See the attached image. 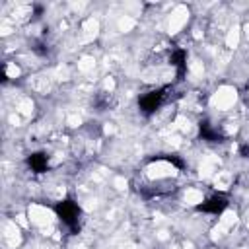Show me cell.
Instances as JSON below:
<instances>
[{
  "mask_svg": "<svg viewBox=\"0 0 249 249\" xmlns=\"http://www.w3.org/2000/svg\"><path fill=\"white\" fill-rule=\"evenodd\" d=\"M4 70H6V76L12 78V80H16V78L22 74V68H20L16 62H6V68H4Z\"/></svg>",
  "mask_w": 249,
  "mask_h": 249,
  "instance_id": "18",
  "label": "cell"
},
{
  "mask_svg": "<svg viewBox=\"0 0 249 249\" xmlns=\"http://www.w3.org/2000/svg\"><path fill=\"white\" fill-rule=\"evenodd\" d=\"M189 16H191V12H189V8H187V6H175V8L170 12L168 22H166V30H168V33H170V35H177V33L187 26Z\"/></svg>",
  "mask_w": 249,
  "mask_h": 249,
  "instance_id": "2",
  "label": "cell"
},
{
  "mask_svg": "<svg viewBox=\"0 0 249 249\" xmlns=\"http://www.w3.org/2000/svg\"><path fill=\"white\" fill-rule=\"evenodd\" d=\"M183 202H185L187 206H199V204L204 202V195H202V191H199V189H187V191L183 193Z\"/></svg>",
  "mask_w": 249,
  "mask_h": 249,
  "instance_id": "9",
  "label": "cell"
},
{
  "mask_svg": "<svg viewBox=\"0 0 249 249\" xmlns=\"http://www.w3.org/2000/svg\"><path fill=\"white\" fill-rule=\"evenodd\" d=\"M146 175H148V179H152V181L170 179V177H175V175H177V168H175L171 162L156 160V162H152V164L146 166Z\"/></svg>",
  "mask_w": 249,
  "mask_h": 249,
  "instance_id": "3",
  "label": "cell"
},
{
  "mask_svg": "<svg viewBox=\"0 0 249 249\" xmlns=\"http://www.w3.org/2000/svg\"><path fill=\"white\" fill-rule=\"evenodd\" d=\"M16 113H20L22 117H31L33 115V101L30 99V97H24V99H20V103H18V107H16Z\"/></svg>",
  "mask_w": 249,
  "mask_h": 249,
  "instance_id": "14",
  "label": "cell"
},
{
  "mask_svg": "<svg viewBox=\"0 0 249 249\" xmlns=\"http://www.w3.org/2000/svg\"><path fill=\"white\" fill-rule=\"evenodd\" d=\"M235 101H237V90L233 86H220L210 97V105L218 111L232 109L235 105Z\"/></svg>",
  "mask_w": 249,
  "mask_h": 249,
  "instance_id": "1",
  "label": "cell"
},
{
  "mask_svg": "<svg viewBox=\"0 0 249 249\" xmlns=\"http://www.w3.org/2000/svg\"><path fill=\"white\" fill-rule=\"evenodd\" d=\"M28 218L33 226H39V228H49L53 226L55 222V212L43 204H30L28 208Z\"/></svg>",
  "mask_w": 249,
  "mask_h": 249,
  "instance_id": "4",
  "label": "cell"
},
{
  "mask_svg": "<svg viewBox=\"0 0 249 249\" xmlns=\"http://www.w3.org/2000/svg\"><path fill=\"white\" fill-rule=\"evenodd\" d=\"M103 88L109 90V92H113V90H115V80H113L111 76H107V78L103 80Z\"/></svg>",
  "mask_w": 249,
  "mask_h": 249,
  "instance_id": "22",
  "label": "cell"
},
{
  "mask_svg": "<svg viewBox=\"0 0 249 249\" xmlns=\"http://www.w3.org/2000/svg\"><path fill=\"white\" fill-rule=\"evenodd\" d=\"M115 133V127H113V124H107V127H105V135H113Z\"/></svg>",
  "mask_w": 249,
  "mask_h": 249,
  "instance_id": "25",
  "label": "cell"
},
{
  "mask_svg": "<svg viewBox=\"0 0 249 249\" xmlns=\"http://www.w3.org/2000/svg\"><path fill=\"white\" fill-rule=\"evenodd\" d=\"M30 14H31V8H30V6H16V10H14L12 16H14V20H20V22H22V20H26Z\"/></svg>",
  "mask_w": 249,
  "mask_h": 249,
  "instance_id": "19",
  "label": "cell"
},
{
  "mask_svg": "<svg viewBox=\"0 0 249 249\" xmlns=\"http://www.w3.org/2000/svg\"><path fill=\"white\" fill-rule=\"evenodd\" d=\"M121 249H137V245L129 241V243H123V245H121Z\"/></svg>",
  "mask_w": 249,
  "mask_h": 249,
  "instance_id": "24",
  "label": "cell"
},
{
  "mask_svg": "<svg viewBox=\"0 0 249 249\" xmlns=\"http://www.w3.org/2000/svg\"><path fill=\"white\" fill-rule=\"evenodd\" d=\"M175 127H177L179 133L187 135V133H191V129H193V123H191L187 117H177V119H175Z\"/></svg>",
  "mask_w": 249,
  "mask_h": 249,
  "instance_id": "16",
  "label": "cell"
},
{
  "mask_svg": "<svg viewBox=\"0 0 249 249\" xmlns=\"http://www.w3.org/2000/svg\"><path fill=\"white\" fill-rule=\"evenodd\" d=\"M247 230H249V220H247Z\"/></svg>",
  "mask_w": 249,
  "mask_h": 249,
  "instance_id": "28",
  "label": "cell"
},
{
  "mask_svg": "<svg viewBox=\"0 0 249 249\" xmlns=\"http://www.w3.org/2000/svg\"><path fill=\"white\" fill-rule=\"evenodd\" d=\"M66 124H68V127H80V124H82V117L74 113V115H70L66 119Z\"/></svg>",
  "mask_w": 249,
  "mask_h": 249,
  "instance_id": "20",
  "label": "cell"
},
{
  "mask_svg": "<svg viewBox=\"0 0 249 249\" xmlns=\"http://www.w3.org/2000/svg\"><path fill=\"white\" fill-rule=\"evenodd\" d=\"M189 72H191V76L201 78V76H202V72H204L202 62H201V61H197V59H193V61L189 62Z\"/></svg>",
  "mask_w": 249,
  "mask_h": 249,
  "instance_id": "17",
  "label": "cell"
},
{
  "mask_svg": "<svg viewBox=\"0 0 249 249\" xmlns=\"http://www.w3.org/2000/svg\"><path fill=\"white\" fill-rule=\"evenodd\" d=\"M31 90L37 92V93H47L51 90V80L47 76H33L31 82H30Z\"/></svg>",
  "mask_w": 249,
  "mask_h": 249,
  "instance_id": "11",
  "label": "cell"
},
{
  "mask_svg": "<svg viewBox=\"0 0 249 249\" xmlns=\"http://www.w3.org/2000/svg\"><path fill=\"white\" fill-rule=\"evenodd\" d=\"M117 28H119L121 33H129V31H133V30L137 28V20H135L133 16H129V14H124V16L119 18Z\"/></svg>",
  "mask_w": 249,
  "mask_h": 249,
  "instance_id": "13",
  "label": "cell"
},
{
  "mask_svg": "<svg viewBox=\"0 0 249 249\" xmlns=\"http://www.w3.org/2000/svg\"><path fill=\"white\" fill-rule=\"evenodd\" d=\"M97 35H99V22H97L95 18H88V20L84 22L82 30H80V39H82L84 43H90V41H93Z\"/></svg>",
  "mask_w": 249,
  "mask_h": 249,
  "instance_id": "7",
  "label": "cell"
},
{
  "mask_svg": "<svg viewBox=\"0 0 249 249\" xmlns=\"http://www.w3.org/2000/svg\"><path fill=\"white\" fill-rule=\"evenodd\" d=\"M243 30H245V35H247V39H249V24H247V26H245Z\"/></svg>",
  "mask_w": 249,
  "mask_h": 249,
  "instance_id": "27",
  "label": "cell"
},
{
  "mask_svg": "<svg viewBox=\"0 0 249 249\" xmlns=\"http://www.w3.org/2000/svg\"><path fill=\"white\" fill-rule=\"evenodd\" d=\"M212 181H214V187H216L218 191H228V189L232 187V173L220 170V171L212 177Z\"/></svg>",
  "mask_w": 249,
  "mask_h": 249,
  "instance_id": "10",
  "label": "cell"
},
{
  "mask_svg": "<svg viewBox=\"0 0 249 249\" xmlns=\"http://www.w3.org/2000/svg\"><path fill=\"white\" fill-rule=\"evenodd\" d=\"M115 185H117V189H124L127 187V181L124 179H115Z\"/></svg>",
  "mask_w": 249,
  "mask_h": 249,
  "instance_id": "23",
  "label": "cell"
},
{
  "mask_svg": "<svg viewBox=\"0 0 249 249\" xmlns=\"http://www.w3.org/2000/svg\"><path fill=\"white\" fill-rule=\"evenodd\" d=\"M235 224H237V214H235L233 210H224L222 216H220V220H218V226H220L222 230L230 232Z\"/></svg>",
  "mask_w": 249,
  "mask_h": 249,
  "instance_id": "12",
  "label": "cell"
},
{
  "mask_svg": "<svg viewBox=\"0 0 249 249\" xmlns=\"http://www.w3.org/2000/svg\"><path fill=\"white\" fill-rule=\"evenodd\" d=\"M55 78L57 80H68V68L66 66H59L57 72H55Z\"/></svg>",
  "mask_w": 249,
  "mask_h": 249,
  "instance_id": "21",
  "label": "cell"
},
{
  "mask_svg": "<svg viewBox=\"0 0 249 249\" xmlns=\"http://www.w3.org/2000/svg\"><path fill=\"white\" fill-rule=\"evenodd\" d=\"M239 41H241V28H239V26H232V28L228 30V33H226L224 43H226V47H228L230 51H233V49L239 47Z\"/></svg>",
  "mask_w": 249,
  "mask_h": 249,
  "instance_id": "8",
  "label": "cell"
},
{
  "mask_svg": "<svg viewBox=\"0 0 249 249\" xmlns=\"http://www.w3.org/2000/svg\"><path fill=\"white\" fill-rule=\"evenodd\" d=\"M72 249H86V245H82V243H80V245H74Z\"/></svg>",
  "mask_w": 249,
  "mask_h": 249,
  "instance_id": "26",
  "label": "cell"
},
{
  "mask_svg": "<svg viewBox=\"0 0 249 249\" xmlns=\"http://www.w3.org/2000/svg\"><path fill=\"white\" fill-rule=\"evenodd\" d=\"M93 68H95V59L93 57H82L80 61H78V70L82 72V74H90V72H93Z\"/></svg>",
  "mask_w": 249,
  "mask_h": 249,
  "instance_id": "15",
  "label": "cell"
},
{
  "mask_svg": "<svg viewBox=\"0 0 249 249\" xmlns=\"http://www.w3.org/2000/svg\"><path fill=\"white\" fill-rule=\"evenodd\" d=\"M220 171V158L214 156V154H208L201 160V166H199V175L202 179H212L216 173Z\"/></svg>",
  "mask_w": 249,
  "mask_h": 249,
  "instance_id": "5",
  "label": "cell"
},
{
  "mask_svg": "<svg viewBox=\"0 0 249 249\" xmlns=\"http://www.w3.org/2000/svg\"><path fill=\"white\" fill-rule=\"evenodd\" d=\"M2 232H4L2 237H4V241H6L10 247L20 245V241H22V232H20V228H18L16 222L8 220V222L4 224V230H2Z\"/></svg>",
  "mask_w": 249,
  "mask_h": 249,
  "instance_id": "6",
  "label": "cell"
}]
</instances>
